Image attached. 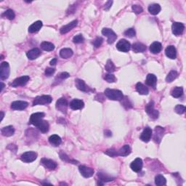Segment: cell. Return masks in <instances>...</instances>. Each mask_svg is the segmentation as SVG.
I'll return each instance as SVG.
<instances>
[{
    "mask_svg": "<svg viewBox=\"0 0 186 186\" xmlns=\"http://www.w3.org/2000/svg\"><path fill=\"white\" fill-rule=\"evenodd\" d=\"M135 34H136V32H135L134 28H129V29H127L125 32H124V35H125L126 36L129 37V38L135 37Z\"/></svg>",
    "mask_w": 186,
    "mask_h": 186,
    "instance_id": "obj_44",
    "label": "cell"
},
{
    "mask_svg": "<svg viewBox=\"0 0 186 186\" xmlns=\"http://www.w3.org/2000/svg\"><path fill=\"white\" fill-rule=\"evenodd\" d=\"M37 158V154L34 151H28L21 155V160L25 163H31Z\"/></svg>",
    "mask_w": 186,
    "mask_h": 186,
    "instance_id": "obj_7",
    "label": "cell"
},
{
    "mask_svg": "<svg viewBox=\"0 0 186 186\" xmlns=\"http://www.w3.org/2000/svg\"><path fill=\"white\" fill-rule=\"evenodd\" d=\"M49 142L53 146H58L60 145L61 142H62V140H61L60 137H59L58 135H53L50 137Z\"/></svg>",
    "mask_w": 186,
    "mask_h": 186,
    "instance_id": "obj_32",
    "label": "cell"
},
{
    "mask_svg": "<svg viewBox=\"0 0 186 186\" xmlns=\"http://www.w3.org/2000/svg\"><path fill=\"white\" fill-rule=\"evenodd\" d=\"M60 159H62L63 161H66V162H71V163H73V164H77V163H76V162H77V161H71V159H69V157L67 155L65 154L64 152H60Z\"/></svg>",
    "mask_w": 186,
    "mask_h": 186,
    "instance_id": "obj_41",
    "label": "cell"
},
{
    "mask_svg": "<svg viewBox=\"0 0 186 186\" xmlns=\"http://www.w3.org/2000/svg\"><path fill=\"white\" fill-rule=\"evenodd\" d=\"M185 29L184 24L182 23H179V22H174L172 26V33L175 36H180L183 33Z\"/></svg>",
    "mask_w": 186,
    "mask_h": 186,
    "instance_id": "obj_10",
    "label": "cell"
},
{
    "mask_svg": "<svg viewBox=\"0 0 186 186\" xmlns=\"http://www.w3.org/2000/svg\"><path fill=\"white\" fill-rule=\"evenodd\" d=\"M112 4H113V1H108V2H107L106 3V4H105V6H104V10H108L109 9L111 8V5H112Z\"/></svg>",
    "mask_w": 186,
    "mask_h": 186,
    "instance_id": "obj_51",
    "label": "cell"
},
{
    "mask_svg": "<svg viewBox=\"0 0 186 186\" xmlns=\"http://www.w3.org/2000/svg\"><path fill=\"white\" fill-rule=\"evenodd\" d=\"M102 34L104 36H107L108 38V44H113L116 41V39H117V34H115V32L113 31L112 29L108 28H104L102 30Z\"/></svg>",
    "mask_w": 186,
    "mask_h": 186,
    "instance_id": "obj_6",
    "label": "cell"
},
{
    "mask_svg": "<svg viewBox=\"0 0 186 186\" xmlns=\"http://www.w3.org/2000/svg\"><path fill=\"white\" fill-rule=\"evenodd\" d=\"M28 106V103L27 102L17 100V101H14L12 103V104H11V108L14 111H22L27 108Z\"/></svg>",
    "mask_w": 186,
    "mask_h": 186,
    "instance_id": "obj_13",
    "label": "cell"
},
{
    "mask_svg": "<svg viewBox=\"0 0 186 186\" xmlns=\"http://www.w3.org/2000/svg\"><path fill=\"white\" fill-rule=\"evenodd\" d=\"M132 10L134 11V12L135 13H136V14H140V13H141L142 12H143V10L141 6L137 5V4H135V5H132Z\"/></svg>",
    "mask_w": 186,
    "mask_h": 186,
    "instance_id": "obj_48",
    "label": "cell"
},
{
    "mask_svg": "<svg viewBox=\"0 0 186 186\" xmlns=\"http://www.w3.org/2000/svg\"><path fill=\"white\" fill-rule=\"evenodd\" d=\"M148 11L151 15H158L161 11V6L159 4H152L148 7Z\"/></svg>",
    "mask_w": 186,
    "mask_h": 186,
    "instance_id": "obj_31",
    "label": "cell"
},
{
    "mask_svg": "<svg viewBox=\"0 0 186 186\" xmlns=\"http://www.w3.org/2000/svg\"><path fill=\"white\" fill-rule=\"evenodd\" d=\"M136 90L140 95H146L149 93V89L146 86H145L143 84H142L141 82H138L136 84Z\"/></svg>",
    "mask_w": 186,
    "mask_h": 186,
    "instance_id": "obj_26",
    "label": "cell"
},
{
    "mask_svg": "<svg viewBox=\"0 0 186 186\" xmlns=\"http://www.w3.org/2000/svg\"><path fill=\"white\" fill-rule=\"evenodd\" d=\"M37 128H38L42 133H46L48 132V130H49V124H48V122L47 121H45V120H44L42 123H41Z\"/></svg>",
    "mask_w": 186,
    "mask_h": 186,
    "instance_id": "obj_40",
    "label": "cell"
},
{
    "mask_svg": "<svg viewBox=\"0 0 186 186\" xmlns=\"http://www.w3.org/2000/svg\"><path fill=\"white\" fill-rule=\"evenodd\" d=\"M41 48L43 50L47 52H50L54 50L55 46L52 43L48 42V41H43L42 43L41 44Z\"/></svg>",
    "mask_w": 186,
    "mask_h": 186,
    "instance_id": "obj_34",
    "label": "cell"
},
{
    "mask_svg": "<svg viewBox=\"0 0 186 186\" xmlns=\"http://www.w3.org/2000/svg\"><path fill=\"white\" fill-rule=\"evenodd\" d=\"M155 183L158 186L165 185L166 183H167V180H166V178L163 175L158 174V175L156 176V178H155Z\"/></svg>",
    "mask_w": 186,
    "mask_h": 186,
    "instance_id": "obj_36",
    "label": "cell"
},
{
    "mask_svg": "<svg viewBox=\"0 0 186 186\" xmlns=\"http://www.w3.org/2000/svg\"><path fill=\"white\" fill-rule=\"evenodd\" d=\"M154 141L157 143H160L161 141V138H162L164 132H165V130L164 128L161 127V126H156L154 130Z\"/></svg>",
    "mask_w": 186,
    "mask_h": 186,
    "instance_id": "obj_18",
    "label": "cell"
},
{
    "mask_svg": "<svg viewBox=\"0 0 186 186\" xmlns=\"http://www.w3.org/2000/svg\"><path fill=\"white\" fill-rule=\"evenodd\" d=\"M104 94L108 99L112 100H118V101H120V100H123L124 98V95L122 92L118 90V89H106V90H105Z\"/></svg>",
    "mask_w": 186,
    "mask_h": 186,
    "instance_id": "obj_1",
    "label": "cell"
},
{
    "mask_svg": "<svg viewBox=\"0 0 186 186\" xmlns=\"http://www.w3.org/2000/svg\"><path fill=\"white\" fill-rule=\"evenodd\" d=\"M157 82V78L154 74H149L146 77V84L152 87L154 89H156Z\"/></svg>",
    "mask_w": 186,
    "mask_h": 186,
    "instance_id": "obj_24",
    "label": "cell"
},
{
    "mask_svg": "<svg viewBox=\"0 0 186 186\" xmlns=\"http://www.w3.org/2000/svg\"><path fill=\"white\" fill-rule=\"evenodd\" d=\"M10 65L7 62H2L0 65V77L2 80H5L10 76Z\"/></svg>",
    "mask_w": 186,
    "mask_h": 186,
    "instance_id": "obj_5",
    "label": "cell"
},
{
    "mask_svg": "<svg viewBox=\"0 0 186 186\" xmlns=\"http://www.w3.org/2000/svg\"><path fill=\"white\" fill-rule=\"evenodd\" d=\"M84 37H83L82 34H78L73 38V41L76 44H80L84 42Z\"/></svg>",
    "mask_w": 186,
    "mask_h": 186,
    "instance_id": "obj_45",
    "label": "cell"
},
{
    "mask_svg": "<svg viewBox=\"0 0 186 186\" xmlns=\"http://www.w3.org/2000/svg\"><path fill=\"white\" fill-rule=\"evenodd\" d=\"M105 135L106 136H111V132H110V131H105Z\"/></svg>",
    "mask_w": 186,
    "mask_h": 186,
    "instance_id": "obj_53",
    "label": "cell"
},
{
    "mask_svg": "<svg viewBox=\"0 0 186 186\" xmlns=\"http://www.w3.org/2000/svg\"><path fill=\"white\" fill-rule=\"evenodd\" d=\"M1 114H2V117H1V121L2 119H3V118H4V112H1Z\"/></svg>",
    "mask_w": 186,
    "mask_h": 186,
    "instance_id": "obj_55",
    "label": "cell"
},
{
    "mask_svg": "<svg viewBox=\"0 0 186 186\" xmlns=\"http://www.w3.org/2000/svg\"><path fill=\"white\" fill-rule=\"evenodd\" d=\"M30 78L28 76H23L21 77L17 78L16 79L13 81V82L11 84V86L13 87H17L19 86H24L27 84V82L29 81Z\"/></svg>",
    "mask_w": 186,
    "mask_h": 186,
    "instance_id": "obj_12",
    "label": "cell"
},
{
    "mask_svg": "<svg viewBox=\"0 0 186 186\" xmlns=\"http://www.w3.org/2000/svg\"><path fill=\"white\" fill-rule=\"evenodd\" d=\"M105 154L108 155V156H111V157H116L117 156H119L118 155V151H116L114 149H108L107 150L106 152H105Z\"/></svg>",
    "mask_w": 186,
    "mask_h": 186,
    "instance_id": "obj_47",
    "label": "cell"
},
{
    "mask_svg": "<svg viewBox=\"0 0 186 186\" xmlns=\"http://www.w3.org/2000/svg\"><path fill=\"white\" fill-rule=\"evenodd\" d=\"M41 164L44 167L47 169L50 170H54L56 169L57 167V163L55 162L54 161L51 160V159H47V158H43L41 159Z\"/></svg>",
    "mask_w": 186,
    "mask_h": 186,
    "instance_id": "obj_16",
    "label": "cell"
},
{
    "mask_svg": "<svg viewBox=\"0 0 186 186\" xmlns=\"http://www.w3.org/2000/svg\"><path fill=\"white\" fill-rule=\"evenodd\" d=\"M132 51L135 53H139V52H143L146 50V46L143 45V43L137 42L133 44L132 45Z\"/></svg>",
    "mask_w": 186,
    "mask_h": 186,
    "instance_id": "obj_28",
    "label": "cell"
},
{
    "mask_svg": "<svg viewBox=\"0 0 186 186\" xmlns=\"http://www.w3.org/2000/svg\"><path fill=\"white\" fill-rule=\"evenodd\" d=\"M52 98L50 95H41L38 96L35 98L33 102V106H37V105H41V106H46L51 103Z\"/></svg>",
    "mask_w": 186,
    "mask_h": 186,
    "instance_id": "obj_3",
    "label": "cell"
},
{
    "mask_svg": "<svg viewBox=\"0 0 186 186\" xmlns=\"http://www.w3.org/2000/svg\"><path fill=\"white\" fill-rule=\"evenodd\" d=\"M106 70L108 72L109 74H111L115 71L116 70L115 65L113 64V63L111 60H108L107 61L106 65Z\"/></svg>",
    "mask_w": 186,
    "mask_h": 186,
    "instance_id": "obj_39",
    "label": "cell"
},
{
    "mask_svg": "<svg viewBox=\"0 0 186 186\" xmlns=\"http://www.w3.org/2000/svg\"><path fill=\"white\" fill-rule=\"evenodd\" d=\"M2 17H4V18H7L8 20H10V21H12V20H13L15 18V14L14 11L10 10V9H9V10H6L4 13H2Z\"/></svg>",
    "mask_w": 186,
    "mask_h": 186,
    "instance_id": "obj_37",
    "label": "cell"
},
{
    "mask_svg": "<svg viewBox=\"0 0 186 186\" xmlns=\"http://www.w3.org/2000/svg\"><path fill=\"white\" fill-rule=\"evenodd\" d=\"M55 69H52V68H47L45 70V75L46 76L50 77V76H51L52 74L55 73Z\"/></svg>",
    "mask_w": 186,
    "mask_h": 186,
    "instance_id": "obj_49",
    "label": "cell"
},
{
    "mask_svg": "<svg viewBox=\"0 0 186 186\" xmlns=\"http://www.w3.org/2000/svg\"><path fill=\"white\" fill-rule=\"evenodd\" d=\"M1 85H2V87H1V90L0 91H2V89H3V88L4 87V83L3 82H1Z\"/></svg>",
    "mask_w": 186,
    "mask_h": 186,
    "instance_id": "obj_54",
    "label": "cell"
},
{
    "mask_svg": "<svg viewBox=\"0 0 186 186\" xmlns=\"http://www.w3.org/2000/svg\"><path fill=\"white\" fill-rule=\"evenodd\" d=\"M172 97L178 98H180L181 96L183 95V88L181 87H176L173 89V90L172 91Z\"/></svg>",
    "mask_w": 186,
    "mask_h": 186,
    "instance_id": "obj_35",
    "label": "cell"
},
{
    "mask_svg": "<svg viewBox=\"0 0 186 186\" xmlns=\"http://www.w3.org/2000/svg\"><path fill=\"white\" fill-rule=\"evenodd\" d=\"M57 61H58L57 58H53L51 61H50V65H55L57 64Z\"/></svg>",
    "mask_w": 186,
    "mask_h": 186,
    "instance_id": "obj_52",
    "label": "cell"
},
{
    "mask_svg": "<svg viewBox=\"0 0 186 186\" xmlns=\"http://www.w3.org/2000/svg\"><path fill=\"white\" fill-rule=\"evenodd\" d=\"M68 102L66 99L65 98H61L60 99H58V101L56 102V108L57 110L60 111V112L64 113H67V110H68Z\"/></svg>",
    "mask_w": 186,
    "mask_h": 186,
    "instance_id": "obj_8",
    "label": "cell"
},
{
    "mask_svg": "<svg viewBox=\"0 0 186 186\" xmlns=\"http://www.w3.org/2000/svg\"><path fill=\"white\" fill-rule=\"evenodd\" d=\"M98 178H99L98 185H104L105 183L111 182V181H113L114 180V178H113V177L108 175V174H107L106 173H103V172H98Z\"/></svg>",
    "mask_w": 186,
    "mask_h": 186,
    "instance_id": "obj_15",
    "label": "cell"
},
{
    "mask_svg": "<svg viewBox=\"0 0 186 186\" xmlns=\"http://www.w3.org/2000/svg\"><path fill=\"white\" fill-rule=\"evenodd\" d=\"M145 111L152 119H156L159 118V111L154 108V102L150 101L145 106Z\"/></svg>",
    "mask_w": 186,
    "mask_h": 186,
    "instance_id": "obj_4",
    "label": "cell"
},
{
    "mask_svg": "<svg viewBox=\"0 0 186 186\" xmlns=\"http://www.w3.org/2000/svg\"><path fill=\"white\" fill-rule=\"evenodd\" d=\"M79 170L80 173L84 178H89L93 176L94 174V169L90 167H87L86 166L82 165L79 167Z\"/></svg>",
    "mask_w": 186,
    "mask_h": 186,
    "instance_id": "obj_11",
    "label": "cell"
},
{
    "mask_svg": "<svg viewBox=\"0 0 186 186\" xmlns=\"http://www.w3.org/2000/svg\"><path fill=\"white\" fill-rule=\"evenodd\" d=\"M1 132L2 135L6 137H10L13 135L15 132V129L12 126H7L5 127H3L1 130Z\"/></svg>",
    "mask_w": 186,
    "mask_h": 186,
    "instance_id": "obj_29",
    "label": "cell"
},
{
    "mask_svg": "<svg viewBox=\"0 0 186 186\" xmlns=\"http://www.w3.org/2000/svg\"><path fill=\"white\" fill-rule=\"evenodd\" d=\"M185 107L183 106V105H178V106H176L175 108H174V111H175V112L178 113V114H183V113H184L185 112Z\"/></svg>",
    "mask_w": 186,
    "mask_h": 186,
    "instance_id": "obj_43",
    "label": "cell"
},
{
    "mask_svg": "<svg viewBox=\"0 0 186 186\" xmlns=\"http://www.w3.org/2000/svg\"><path fill=\"white\" fill-rule=\"evenodd\" d=\"M104 79L108 83H113L116 81V77L114 75L111 74H106L104 75Z\"/></svg>",
    "mask_w": 186,
    "mask_h": 186,
    "instance_id": "obj_42",
    "label": "cell"
},
{
    "mask_svg": "<svg viewBox=\"0 0 186 186\" xmlns=\"http://www.w3.org/2000/svg\"><path fill=\"white\" fill-rule=\"evenodd\" d=\"M75 85L76 88L79 89L81 91L84 92V93H89V92L93 91V89L89 88V87L85 84L84 81L82 79H76L75 80Z\"/></svg>",
    "mask_w": 186,
    "mask_h": 186,
    "instance_id": "obj_14",
    "label": "cell"
},
{
    "mask_svg": "<svg viewBox=\"0 0 186 186\" xmlns=\"http://www.w3.org/2000/svg\"><path fill=\"white\" fill-rule=\"evenodd\" d=\"M130 167L135 172H141L143 168V160L140 158H137L131 163Z\"/></svg>",
    "mask_w": 186,
    "mask_h": 186,
    "instance_id": "obj_17",
    "label": "cell"
},
{
    "mask_svg": "<svg viewBox=\"0 0 186 186\" xmlns=\"http://www.w3.org/2000/svg\"><path fill=\"white\" fill-rule=\"evenodd\" d=\"M131 153V148L129 145H124L120 150L118 151V155L120 156H126L130 155Z\"/></svg>",
    "mask_w": 186,
    "mask_h": 186,
    "instance_id": "obj_33",
    "label": "cell"
},
{
    "mask_svg": "<svg viewBox=\"0 0 186 186\" xmlns=\"http://www.w3.org/2000/svg\"><path fill=\"white\" fill-rule=\"evenodd\" d=\"M103 39L102 37H97V38L93 41V45L95 46V47L98 48L101 46V45L103 44Z\"/></svg>",
    "mask_w": 186,
    "mask_h": 186,
    "instance_id": "obj_46",
    "label": "cell"
},
{
    "mask_svg": "<svg viewBox=\"0 0 186 186\" xmlns=\"http://www.w3.org/2000/svg\"><path fill=\"white\" fill-rule=\"evenodd\" d=\"M165 54L168 58L170 59H175L177 56V50L176 48L173 45L168 46L165 50Z\"/></svg>",
    "mask_w": 186,
    "mask_h": 186,
    "instance_id": "obj_22",
    "label": "cell"
},
{
    "mask_svg": "<svg viewBox=\"0 0 186 186\" xmlns=\"http://www.w3.org/2000/svg\"><path fill=\"white\" fill-rule=\"evenodd\" d=\"M152 132L153 131L150 127H145L144 129L143 132H142V134L141 135V141L145 142V143L149 142L152 136Z\"/></svg>",
    "mask_w": 186,
    "mask_h": 186,
    "instance_id": "obj_19",
    "label": "cell"
},
{
    "mask_svg": "<svg viewBox=\"0 0 186 186\" xmlns=\"http://www.w3.org/2000/svg\"><path fill=\"white\" fill-rule=\"evenodd\" d=\"M42 22L41 21H37L31 25L28 28V32L29 33H36L39 31L41 29V28L42 27Z\"/></svg>",
    "mask_w": 186,
    "mask_h": 186,
    "instance_id": "obj_27",
    "label": "cell"
},
{
    "mask_svg": "<svg viewBox=\"0 0 186 186\" xmlns=\"http://www.w3.org/2000/svg\"><path fill=\"white\" fill-rule=\"evenodd\" d=\"M178 72L174 71V70H172V71L168 74L167 78H166V81H167V82H169V83L172 82L177 77H178Z\"/></svg>",
    "mask_w": 186,
    "mask_h": 186,
    "instance_id": "obj_38",
    "label": "cell"
},
{
    "mask_svg": "<svg viewBox=\"0 0 186 186\" xmlns=\"http://www.w3.org/2000/svg\"><path fill=\"white\" fill-rule=\"evenodd\" d=\"M45 113L41 112L33 113L30 117V120H29L30 124L35 126H36V127H38V126L43 122L44 121L43 118L45 117Z\"/></svg>",
    "mask_w": 186,
    "mask_h": 186,
    "instance_id": "obj_2",
    "label": "cell"
},
{
    "mask_svg": "<svg viewBox=\"0 0 186 186\" xmlns=\"http://www.w3.org/2000/svg\"><path fill=\"white\" fill-rule=\"evenodd\" d=\"M69 76L70 75L69 73H67V72H63V73L59 74L58 78L60 79H65L69 78Z\"/></svg>",
    "mask_w": 186,
    "mask_h": 186,
    "instance_id": "obj_50",
    "label": "cell"
},
{
    "mask_svg": "<svg viewBox=\"0 0 186 186\" xmlns=\"http://www.w3.org/2000/svg\"><path fill=\"white\" fill-rule=\"evenodd\" d=\"M41 55V52L38 48H34V49L31 50L26 53L28 58L29 60H35V59L38 58Z\"/></svg>",
    "mask_w": 186,
    "mask_h": 186,
    "instance_id": "obj_23",
    "label": "cell"
},
{
    "mask_svg": "<svg viewBox=\"0 0 186 186\" xmlns=\"http://www.w3.org/2000/svg\"><path fill=\"white\" fill-rule=\"evenodd\" d=\"M161 49H162V45L159 41H155L150 46V51L153 54L159 53L161 51Z\"/></svg>",
    "mask_w": 186,
    "mask_h": 186,
    "instance_id": "obj_25",
    "label": "cell"
},
{
    "mask_svg": "<svg viewBox=\"0 0 186 186\" xmlns=\"http://www.w3.org/2000/svg\"><path fill=\"white\" fill-rule=\"evenodd\" d=\"M117 48L119 51L123 52H127L130 50L131 45L130 43L126 39H121L119 41V42L117 44Z\"/></svg>",
    "mask_w": 186,
    "mask_h": 186,
    "instance_id": "obj_9",
    "label": "cell"
},
{
    "mask_svg": "<svg viewBox=\"0 0 186 186\" xmlns=\"http://www.w3.org/2000/svg\"><path fill=\"white\" fill-rule=\"evenodd\" d=\"M73 51L70 48H63L60 51V56L64 59H68L73 55Z\"/></svg>",
    "mask_w": 186,
    "mask_h": 186,
    "instance_id": "obj_30",
    "label": "cell"
},
{
    "mask_svg": "<svg viewBox=\"0 0 186 186\" xmlns=\"http://www.w3.org/2000/svg\"><path fill=\"white\" fill-rule=\"evenodd\" d=\"M77 24H78L77 20H75V21H71V23H69V24H67V25L63 26V27L60 28V33L62 34H66V33L69 32L70 31H71L72 29H73L74 28H75L76 26H77Z\"/></svg>",
    "mask_w": 186,
    "mask_h": 186,
    "instance_id": "obj_21",
    "label": "cell"
},
{
    "mask_svg": "<svg viewBox=\"0 0 186 186\" xmlns=\"http://www.w3.org/2000/svg\"><path fill=\"white\" fill-rule=\"evenodd\" d=\"M69 106H70V108H71L72 110H74V111L80 110V109L84 108V103L82 100L74 99L71 103H70Z\"/></svg>",
    "mask_w": 186,
    "mask_h": 186,
    "instance_id": "obj_20",
    "label": "cell"
}]
</instances>
